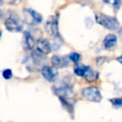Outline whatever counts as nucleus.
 Listing matches in <instances>:
<instances>
[{
  "label": "nucleus",
  "mask_w": 122,
  "mask_h": 122,
  "mask_svg": "<svg viewBox=\"0 0 122 122\" xmlns=\"http://www.w3.org/2000/svg\"><path fill=\"white\" fill-rule=\"evenodd\" d=\"M69 57L68 56H51V62L52 66L55 68H64L69 66Z\"/></svg>",
  "instance_id": "6e6552de"
},
{
  "label": "nucleus",
  "mask_w": 122,
  "mask_h": 122,
  "mask_svg": "<svg viewBox=\"0 0 122 122\" xmlns=\"http://www.w3.org/2000/svg\"><path fill=\"white\" fill-rule=\"evenodd\" d=\"M62 107L73 117L74 115V103L71 102V100L64 99V98H59Z\"/></svg>",
  "instance_id": "f8f14e48"
},
{
  "label": "nucleus",
  "mask_w": 122,
  "mask_h": 122,
  "mask_svg": "<svg viewBox=\"0 0 122 122\" xmlns=\"http://www.w3.org/2000/svg\"><path fill=\"white\" fill-rule=\"evenodd\" d=\"M117 61L122 65V55H121V56H120L119 57H117Z\"/></svg>",
  "instance_id": "4be33fe9"
},
{
  "label": "nucleus",
  "mask_w": 122,
  "mask_h": 122,
  "mask_svg": "<svg viewBox=\"0 0 122 122\" xmlns=\"http://www.w3.org/2000/svg\"><path fill=\"white\" fill-rule=\"evenodd\" d=\"M116 42H117V37L114 34H108L107 36H106L104 39V47L106 49H111L113 47L116 45Z\"/></svg>",
  "instance_id": "9b49d317"
},
{
  "label": "nucleus",
  "mask_w": 122,
  "mask_h": 122,
  "mask_svg": "<svg viewBox=\"0 0 122 122\" xmlns=\"http://www.w3.org/2000/svg\"><path fill=\"white\" fill-rule=\"evenodd\" d=\"M24 22L29 26H35L42 23V16L32 8H24L23 10Z\"/></svg>",
  "instance_id": "20e7f679"
},
{
  "label": "nucleus",
  "mask_w": 122,
  "mask_h": 122,
  "mask_svg": "<svg viewBox=\"0 0 122 122\" xmlns=\"http://www.w3.org/2000/svg\"><path fill=\"white\" fill-rule=\"evenodd\" d=\"M22 45L24 50L27 51H30L35 46V40H34L33 37H32V33L29 32L28 31H26L23 33V42H22Z\"/></svg>",
  "instance_id": "1a4fd4ad"
},
{
  "label": "nucleus",
  "mask_w": 122,
  "mask_h": 122,
  "mask_svg": "<svg viewBox=\"0 0 122 122\" xmlns=\"http://www.w3.org/2000/svg\"><path fill=\"white\" fill-rule=\"evenodd\" d=\"M110 101L112 104V106L116 108H121L122 107V97L118 98H112L110 99Z\"/></svg>",
  "instance_id": "a211bd4d"
},
{
  "label": "nucleus",
  "mask_w": 122,
  "mask_h": 122,
  "mask_svg": "<svg viewBox=\"0 0 122 122\" xmlns=\"http://www.w3.org/2000/svg\"><path fill=\"white\" fill-rule=\"evenodd\" d=\"M2 17H3V12H2V10L0 9V18H1Z\"/></svg>",
  "instance_id": "5701e85b"
},
{
  "label": "nucleus",
  "mask_w": 122,
  "mask_h": 122,
  "mask_svg": "<svg viewBox=\"0 0 122 122\" xmlns=\"http://www.w3.org/2000/svg\"><path fill=\"white\" fill-rule=\"evenodd\" d=\"M96 21L98 24L101 25L108 30L114 31L119 28L120 23L116 17H111L102 13H96Z\"/></svg>",
  "instance_id": "f03ea898"
},
{
  "label": "nucleus",
  "mask_w": 122,
  "mask_h": 122,
  "mask_svg": "<svg viewBox=\"0 0 122 122\" xmlns=\"http://www.w3.org/2000/svg\"><path fill=\"white\" fill-rule=\"evenodd\" d=\"M1 36H2V31L0 30V38H1Z\"/></svg>",
  "instance_id": "b1692460"
},
{
  "label": "nucleus",
  "mask_w": 122,
  "mask_h": 122,
  "mask_svg": "<svg viewBox=\"0 0 122 122\" xmlns=\"http://www.w3.org/2000/svg\"><path fill=\"white\" fill-rule=\"evenodd\" d=\"M3 77L6 80H9L13 77V71L10 69H6L3 71Z\"/></svg>",
  "instance_id": "6ab92c4d"
},
{
  "label": "nucleus",
  "mask_w": 122,
  "mask_h": 122,
  "mask_svg": "<svg viewBox=\"0 0 122 122\" xmlns=\"http://www.w3.org/2000/svg\"><path fill=\"white\" fill-rule=\"evenodd\" d=\"M99 77V72L97 71H94L91 68L85 76V79L87 82H94L98 79Z\"/></svg>",
  "instance_id": "4468645a"
},
{
  "label": "nucleus",
  "mask_w": 122,
  "mask_h": 122,
  "mask_svg": "<svg viewBox=\"0 0 122 122\" xmlns=\"http://www.w3.org/2000/svg\"><path fill=\"white\" fill-rule=\"evenodd\" d=\"M106 61V56H99L97 58V66H101L104 63V61Z\"/></svg>",
  "instance_id": "aec40b11"
},
{
  "label": "nucleus",
  "mask_w": 122,
  "mask_h": 122,
  "mask_svg": "<svg viewBox=\"0 0 122 122\" xmlns=\"http://www.w3.org/2000/svg\"><path fill=\"white\" fill-rule=\"evenodd\" d=\"M5 27L8 31L11 32H21L23 27V23L18 14L13 13L10 14L8 18H7L4 21Z\"/></svg>",
  "instance_id": "7ed1b4c3"
},
{
  "label": "nucleus",
  "mask_w": 122,
  "mask_h": 122,
  "mask_svg": "<svg viewBox=\"0 0 122 122\" xmlns=\"http://www.w3.org/2000/svg\"><path fill=\"white\" fill-rule=\"evenodd\" d=\"M32 59H33V61L37 64H40L42 61V60L44 59V55L42 53H41L40 51H38L37 50L36 51H33L32 52Z\"/></svg>",
  "instance_id": "2eb2a0df"
},
{
  "label": "nucleus",
  "mask_w": 122,
  "mask_h": 122,
  "mask_svg": "<svg viewBox=\"0 0 122 122\" xmlns=\"http://www.w3.org/2000/svg\"><path fill=\"white\" fill-rule=\"evenodd\" d=\"M37 50L43 55L49 54L51 51V46L47 39L40 38L37 41Z\"/></svg>",
  "instance_id": "9d476101"
},
{
  "label": "nucleus",
  "mask_w": 122,
  "mask_h": 122,
  "mask_svg": "<svg viewBox=\"0 0 122 122\" xmlns=\"http://www.w3.org/2000/svg\"><path fill=\"white\" fill-rule=\"evenodd\" d=\"M45 29L49 35L55 37H59V30H58V17L56 15L49 17L45 25Z\"/></svg>",
  "instance_id": "423d86ee"
},
{
  "label": "nucleus",
  "mask_w": 122,
  "mask_h": 122,
  "mask_svg": "<svg viewBox=\"0 0 122 122\" xmlns=\"http://www.w3.org/2000/svg\"><path fill=\"white\" fill-rule=\"evenodd\" d=\"M103 2L107 4H110L116 9H119L121 7L122 2L121 0H103Z\"/></svg>",
  "instance_id": "dca6fc26"
},
{
  "label": "nucleus",
  "mask_w": 122,
  "mask_h": 122,
  "mask_svg": "<svg viewBox=\"0 0 122 122\" xmlns=\"http://www.w3.org/2000/svg\"><path fill=\"white\" fill-rule=\"evenodd\" d=\"M118 34H119V37H120V38H121V40L122 41V27L119 29V31H118Z\"/></svg>",
  "instance_id": "412c9836"
},
{
  "label": "nucleus",
  "mask_w": 122,
  "mask_h": 122,
  "mask_svg": "<svg viewBox=\"0 0 122 122\" xmlns=\"http://www.w3.org/2000/svg\"><path fill=\"white\" fill-rule=\"evenodd\" d=\"M42 75L47 81L54 82L58 77V71H56V68L53 66L51 67L49 66H44L42 68Z\"/></svg>",
  "instance_id": "0eeeda50"
},
{
  "label": "nucleus",
  "mask_w": 122,
  "mask_h": 122,
  "mask_svg": "<svg viewBox=\"0 0 122 122\" xmlns=\"http://www.w3.org/2000/svg\"><path fill=\"white\" fill-rule=\"evenodd\" d=\"M52 92L55 95L57 96L58 98L71 100L74 96L72 86L64 81H61V82L53 86Z\"/></svg>",
  "instance_id": "f257e3e1"
},
{
  "label": "nucleus",
  "mask_w": 122,
  "mask_h": 122,
  "mask_svg": "<svg viewBox=\"0 0 122 122\" xmlns=\"http://www.w3.org/2000/svg\"><path fill=\"white\" fill-rule=\"evenodd\" d=\"M81 95L86 100L92 101V102L99 103L102 100L101 92L96 86H88L83 88L81 91Z\"/></svg>",
  "instance_id": "39448f33"
},
{
  "label": "nucleus",
  "mask_w": 122,
  "mask_h": 122,
  "mask_svg": "<svg viewBox=\"0 0 122 122\" xmlns=\"http://www.w3.org/2000/svg\"><path fill=\"white\" fill-rule=\"evenodd\" d=\"M91 69V66H86V65H77L74 68V73L78 76H84L86 75L88 71Z\"/></svg>",
  "instance_id": "ddd939ff"
},
{
  "label": "nucleus",
  "mask_w": 122,
  "mask_h": 122,
  "mask_svg": "<svg viewBox=\"0 0 122 122\" xmlns=\"http://www.w3.org/2000/svg\"><path fill=\"white\" fill-rule=\"evenodd\" d=\"M68 57H69V59L71 60L72 62L76 64V63H78L79 61H80L81 58V56L77 52H71L69 54V56H68Z\"/></svg>",
  "instance_id": "f3484780"
},
{
  "label": "nucleus",
  "mask_w": 122,
  "mask_h": 122,
  "mask_svg": "<svg viewBox=\"0 0 122 122\" xmlns=\"http://www.w3.org/2000/svg\"><path fill=\"white\" fill-rule=\"evenodd\" d=\"M0 2H2V0H0Z\"/></svg>",
  "instance_id": "393cba45"
}]
</instances>
